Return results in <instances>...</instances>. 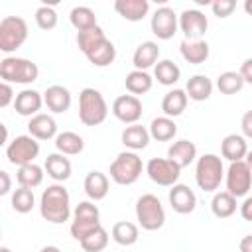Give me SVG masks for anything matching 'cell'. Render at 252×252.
I'll return each instance as SVG.
<instances>
[{
    "instance_id": "obj_4",
    "label": "cell",
    "mask_w": 252,
    "mask_h": 252,
    "mask_svg": "<svg viewBox=\"0 0 252 252\" xmlns=\"http://www.w3.org/2000/svg\"><path fill=\"white\" fill-rule=\"evenodd\" d=\"M39 69L33 61L26 57H4L0 61V77L4 83H16V85H30L37 81Z\"/></svg>"
},
{
    "instance_id": "obj_13",
    "label": "cell",
    "mask_w": 252,
    "mask_h": 252,
    "mask_svg": "<svg viewBox=\"0 0 252 252\" xmlns=\"http://www.w3.org/2000/svg\"><path fill=\"white\" fill-rule=\"evenodd\" d=\"M209 28L207 16L197 8H187L179 14V30L183 32L185 39H203Z\"/></svg>"
},
{
    "instance_id": "obj_42",
    "label": "cell",
    "mask_w": 252,
    "mask_h": 252,
    "mask_svg": "<svg viewBox=\"0 0 252 252\" xmlns=\"http://www.w3.org/2000/svg\"><path fill=\"white\" fill-rule=\"evenodd\" d=\"M57 20L59 18H57V12L53 6H39L35 10V24L39 30H45V32L53 30L57 26Z\"/></svg>"
},
{
    "instance_id": "obj_35",
    "label": "cell",
    "mask_w": 252,
    "mask_h": 252,
    "mask_svg": "<svg viewBox=\"0 0 252 252\" xmlns=\"http://www.w3.org/2000/svg\"><path fill=\"white\" fill-rule=\"evenodd\" d=\"M154 77L158 79L159 85L171 87V85H175V83L179 81L181 69H179L171 59H161V61H158L156 67H154Z\"/></svg>"
},
{
    "instance_id": "obj_50",
    "label": "cell",
    "mask_w": 252,
    "mask_h": 252,
    "mask_svg": "<svg viewBox=\"0 0 252 252\" xmlns=\"http://www.w3.org/2000/svg\"><path fill=\"white\" fill-rule=\"evenodd\" d=\"M39 252H61V250H59L57 246H53V244H49V246H43V248H41Z\"/></svg>"
},
{
    "instance_id": "obj_40",
    "label": "cell",
    "mask_w": 252,
    "mask_h": 252,
    "mask_svg": "<svg viewBox=\"0 0 252 252\" xmlns=\"http://www.w3.org/2000/svg\"><path fill=\"white\" fill-rule=\"evenodd\" d=\"M12 209L16 213H30L33 207H35V195H33V189H28V187H18L14 193H12Z\"/></svg>"
},
{
    "instance_id": "obj_33",
    "label": "cell",
    "mask_w": 252,
    "mask_h": 252,
    "mask_svg": "<svg viewBox=\"0 0 252 252\" xmlns=\"http://www.w3.org/2000/svg\"><path fill=\"white\" fill-rule=\"evenodd\" d=\"M124 85H126V91H128L130 94L138 96V94H144V93H148V91L152 89L154 79H152V75H150L148 71H138V69H134V71H130V73L126 75Z\"/></svg>"
},
{
    "instance_id": "obj_3",
    "label": "cell",
    "mask_w": 252,
    "mask_h": 252,
    "mask_svg": "<svg viewBox=\"0 0 252 252\" xmlns=\"http://www.w3.org/2000/svg\"><path fill=\"white\" fill-rule=\"evenodd\" d=\"M222 179H224V167H222V159L217 154H203L201 158H197L195 181L199 189H203L205 193H213L220 187Z\"/></svg>"
},
{
    "instance_id": "obj_52",
    "label": "cell",
    "mask_w": 252,
    "mask_h": 252,
    "mask_svg": "<svg viewBox=\"0 0 252 252\" xmlns=\"http://www.w3.org/2000/svg\"><path fill=\"white\" fill-rule=\"evenodd\" d=\"M244 161H246V163H248V167L252 169V150H250V152L246 154V159H244Z\"/></svg>"
},
{
    "instance_id": "obj_18",
    "label": "cell",
    "mask_w": 252,
    "mask_h": 252,
    "mask_svg": "<svg viewBox=\"0 0 252 252\" xmlns=\"http://www.w3.org/2000/svg\"><path fill=\"white\" fill-rule=\"evenodd\" d=\"M28 130H30V136H33L35 140H41V142L57 138V122L53 120V116L43 114V112L30 118Z\"/></svg>"
},
{
    "instance_id": "obj_14",
    "label": "cell",
    "mask_w": 252,
    "mask_h": 252,
    "mask_svg": "<svg viewBox=\"0 0 252 252\" xmlns=\"http://www.w3.org/2000/svg\"><path fill=\"white\" fill-rule=\"evenodd\" d=\"M112 114L124 124H138L142 118V100L134 94H120L112 102Z\"/></svg>"
},
{
    "instance_id": "obj_9",
    "label": "cell",
    "mask_w": 252,
    "mask_h": 252,
    "mask_svg": "<svg viewBox=\"0 0 252 252\" xmlns=\"http://www.w3.org/2000/svg\"><path fill=\"white\" fill-rule=\"evenodd\" d=\"M39 156V142L33 136H16L6 146V158L12 165H28Z\"/></svg>"
},
{
    "instance_id": "obj_46",
    "label": "cell",
    "mask_w": 252,
    "mask_h": 252,
    "mask_svg": "<svg viewBox=\"0 0 252 252\" xmlns=\"http://www.w3.org/2000/svg\"><path fill=\"white\" fill-rule=\"evenodd\" d=\"M240 77L244 79V83H248V85H252V57H248V59H244L242 61V65H240Z\"/></svg>"
},
{
    "instance_id": "obj_10",
    "label": "cell",
    "mask_w": 252,
    "mask_h": 252,
    "mask_svg": "<svg viewBox=\"0 0 252 252\" xmlns=\"http://www.w3.org/2000/svg\"><path fill=\"white\" fill-rule=\"evenodd\" d=\"M224 183H226V191L232 197H246L248 191L252 189V169L248 167V163L242 161H232L228 165V169L224 171Z\"/></svg>"
},
{
    "instance_id": "obj_22",
    "label": "cell",
    "mask_w": 252,
    "mask_h": 252,
    "mask_svg": "<svg viewBox=\"0 0 252 252\" xmlns=\"http://www.w3.org/2000/svg\"><path fill=\"white\" fill-rule=\"evenodd\" d=\"M150 138H152V136H150V130H148L146 126H142V124H130V126H126V128L122 130V134H120L122 144H124L130 152H138V150L148 148Z\"/></svg>"
},
{
    "instance_id": "obj_12",
    "label": "cell",
    "mask_w": 252,
    "mask_h": 252,
    "mask_svg": "<svg viewBox=\"0 0 252 252\" xmlns=\"http://www.w3.org/2000/svg\"><path fill=\"white\" fill-rule=\"evenodd\" d=\"M150 28L158 39H171L179 28V16L169 6H161L154 12Z\"/></svg>"
},
{
    "instance_id": "obj_16",
    "label": "cell",
    "mask_w": 252,
    "mask_h": 252,
    "mask_svg": "<svg viewBox=\"0 0 252 252\" xmlns=\"http://www.w3.org/2000/svg\"><path fill=\"white\" fill-rule=\"evenodd\" d=\"M43 104V94L37 93L35 89H24L16 94V100H14V108L20 116H35L39 114V108Z\"/></svg>"
},
{
    "instance_id": "obj_39",
    "label": "cell",
    "mask_w": 252,
    "mask_h": 252,
    "mask_svg": "<svg viewBox=\"0 0 252 252\" xmlns=\"http://www.w3.org/2000/svg\"><path fill=\"white\" fill-rule=\"evenodd\" d=\"M242 87H244V79L236 71H224L217 79V89L222 94H236L242 91Z\"/></svg>"
},
{
    "instance_id": "obj_53",
    "label": "cell",
    "mask_w": 252,
    "mask_h": 252,
    "mask_svg": "<svg viewBox=\"0 0 252 252\" xmlns=\"http://www.w3.org/2000/svg\"><path fill=\"white\" fill-rule=\"evenodd\" d=\"M0 252H12V250H10L8 246H2V248H0Z\"/></svg>"
},
{
    "instance_id": "obj_47",
    "label": "cell",
    "mask_w": 252,
    "mask_h": 252,
    "mask_svg": "<svg viewBox=\"0 0 252 252\" xmlns=\"http://www.w3.org/2000/svg\"><path fill=\"white\" fill-rule=\"evenodd\" d=\"M240 217H242L244 220L252 222V195L242 201V205H240Z\"/></svg>"
},
{
    "instance_id": "obj_37",
    "label": "cell",
    "mask_w": 252,
    "mask_h": 252,
    "mask_svg": "<svg viewBox=\"0 0 252 252\" xmlns=\"http://www.w3.org/2000/svg\"><path fill=\"white\" fill-rule=\"evenodd\" d=\"M16 179H18L20 187L35 189V187H39V185H41V181H43V169H41L37 163L22 165V167H18Z\"/></svg>"
},
{
    "instance_id": "obj_49",
    "label": "cell",
    "mask_w": 252,
    "mask_h": 252,
    "mask_svg": "<svg viewBox=\"0 0 252 252\" xmlns=\"http://www.w3.org/2000/svg\"><path fill=\"white\" fill-rule=\"evenodd\" d=\"M238 250H240V252H252V234H246V236L240 240Z\"/></svg>"
},
{
    "instance_id": "obj_19",
    "label": "cell",
    "mask_w": 252,
    "mask_h": 252,
    "mask_svg": "<svg viewBox=\"0 0 252 252\" xmlns=\"http://www.w3.org/2000/svg\"><path fill=\"white\" fill-rule=\"evenodd\" d=\"M159 61V47L156 41H142L132 55V63L134 69L138 71H148L150 67H156V63Z\"/></svg>"
},
{
    "instance_id": "obj_5",
    "label": "cell",
    "mask_w": 252,
    "mask_h": 252,
    "mask_svg": "<svg viewBox=\"0 0 252 252\" xmlns=\"http://www.w3.org/2000/svg\"><path fill=\"white\" fill-rule=\"evenodd\" d=\"M142 169H144V163H142V158L136 154V152H120L114 161L110 163V179L118 185H132L138 181V177L142 175Z\"/></svg>"
},
{
    "instance_id": "obj_15",
    "label": "cell",
    "mask_w": 252,
    "mask_h": 252,
    "mask_svg": "<svg viewBox=\"0 0 252 252\" xmlns=\"http://www.w3.org/2000/svg\"><path fill=\"white\" fill-rule=\"evenodd\" d=\"M169 205L175 213L179 215H189L195 211L197 207V197L193 193V189L189 185H183V183H175L171 189H169Z\"/></svg>"
},
{
    "instance_id": "obj_30",
    "label": "cell",
    "mask_w": 252,
    "mask_h": 252,
    "mask_svg": "<svg viewBox=\"0 0 252 252\" xmlns=\"http://www.w3.org/2000/svg\"><path fill=\"white\" fill-rule=\"evenodd\" d=\"M110 234H112V240L116 244H120V246H132L140 238L138 224H134L130 220H118V222H114Z\"/></svg>"
},
{
    "instance_id": "obj_21",
    "label": "cell",
    "mask_w": 252,
    "mask_h": 252,
    "mask_svg": "<svg viewBox=\"0 0 252 252\" xmlns=\"http://www.w3.org/2000/svg\"><path fill=\"white\" fill-rule=\"evenodd\" d=\"M220 154L224 159H228L230 163L232 161H242L246 159V154H248V144H246V138L240 136V134H228L222 138L220 142Z\"/></svg>"
},
{
    "instance_id": "obj_11",
    "label": "cell",
    "mask_w": 252,
    "mask_h": 252,
    "mask_svg": "<svg viewBox=\"0 0 252 252\" xmlns=\"http://www.w3.org/2000/svg\"><path fill=\"white\" fill-rule=\"evenodd\" d=\"M146 173L154 183L161 187H173L181 175V167L169 158H152L146 163Z\"/></svg>"
},
{
    "instance_id": "obj_24",
    "label": "cell",
    "mask_w": 252,
    "mask_h": 252,
    "mask_svg": "<svg viewBox=\"0 0 252 252\" xmlns=\"http://www.w3.org/2000/svg\"><path fill=\"white\" fill-rule=\"evenodd\" d=\"M167 158L183 169L197 159V146L189 140H177L167 148Z\"/></svg>"
},
{
    "instance_id": "obj_51",
    "label": "cell",
    "mask_w": 252,
    "mask_h": 252,
    "mask_svg": "<svg viewBox=\"0 0 252 252\" xmlns=\"http://www.w3.org/2000/svg\"><path fill=\"white\" fill-rule=\"evenodd\" d=\"M244 12H246L248 16H252V0H246V2H244Z\"/></svg>"
},
{
    "instance_id": "obj_48",
    "label": "cell",
    "mask_w": 252,
    "mask_h": 252,
    "mask_svg": "<svg viewBox=\"0 0 252 252\" xmlns=\"http://www.w3.org/2000/svg\"><path fill=\"white\" fill-rule=\"evenodd\" d=\"M0 181H2V185H0V195H8L10 193V187H12V181H10V175H8V171H0Z\"/></svg>"
},
{
    "instance_id": "obj_28",
    "label": "cell",
    "mask_w": 252,
    "mask_h": 252,
    "mask_svg": "<svg viewBox=\"0 0 252 252\" xmlns=\"http://www.w3.org/2000/svg\"><path fill=\"white\" fill-rule=\"evenodd\" d=\"M185 93H187V96L191 100L203 102L213 94V81L207 75H193V77L187 79Z\"/></svg>"
},
{
    "instance_id": "obj_23",
    "label": "cell",
    "mask_w": 252,
    "mask_h": 252,
    "mask_svg": "<svg viewBox=\"0 0 252 252\" xmlns=\"http://www.w3.org/2000/svg\"><path fill=\"white\" fill-rule=\"evenodd\" d=\"M114 10L126 22H140V20H144L148 16L150 2L148 0H116L114 2Z\"/></svg>"
},
{
    "instance_id": "obj_34",
    "label": "cell",
    "mask_w": 252,
    "mask_h": 252,
    "mask_svg": "<svg viewBox=\"0 0 252 252\" xmlns=\"http://www.w3.org/2000/svg\"><path fill=\"white\" fill-rule=\"evenodd\" d=\"M211 211L217 219H228L236 213V197H232L228 191H219L215 193L211 201Z\"/></svg>"
},
{
    "instance_id": "obj_36",
    "label": "cell",
    "mask_w": 252,
    "mask_h": 252,
    "mask_svg": "<svg viewBox=\"0 0 252 252\" xmlns=\"http://www.w3.org/2000/svg\"><path fill=\"white\" fill-rule=\"evenodd\" d=\"M69 20H71V26L77 30V33L98 26L96 24V16L89 6H75L71 10V14H69Z\"/></svg>"
},
{
    "instance_id": "obj_29",
    "label": "cell",
    "mask_w": 252,
    "mask_h": 252,
    "mask_svg": "<svg viewBox=\"0 0 252 252\" xmlns=\"http://www.w3.org/2000/svg\"><path fill=\"white\" fill-rule=\"evenodd\" d=\"M55 148L59 154L63 156H77L83 152L85 148V140L77 134V132H71V130H65V132H59L57 138H55Z\"/></svg>"
},
{
    "instance_id": "obj_6",
    "label": "cell",
    "mask_w": 252,
    "mask_h": 252,
    "mask_svg": "<svg viewBox=\"0 0 252 252\" xmlns=\"http://www.w3.org/2000/svg\"><path fill=\"white\" fill-rule=\"evenodd\" d=\"M136 220L144 230H159L165 224V211L161 201L152 193L142 195L136 201Z\"/></svg>"
},
{
    "instance_id": "obj_45",
    "label": "cell",
    "mask_w": 252,
    "mask_h": 252,
    "mask_svg": "<svg viewBox=\"0 0 252 252\" xmlns=\"http://www.w3.org/2000/svg\"><path fill=\"white\" fill-rule=\"evenodd\" d=\"M240 128H242V136H244V138H252V108L242 114V118H240Z\"/></svg>"
},
{
    "instance_id": "obj_31",
    "label": "cell",
    "mask_w": 252,
    "mask_h": 252,
    "mask_svg": "<svg viewBox=\"0 0 252 252\" xmlns=\"http://www.w3.org/2000/svg\"><path fill=\"white\" fill-rule=\"evenodd\" d=\"M148 130H150V136L154 140H158V142H169L177 134V124L169 116H158V118L152 120V124H150Z\"/></svg>"
},
{
    "instance_id": "obj_2",
    "label": "cell",
    "mask_w": 252,
    "mask_h": 252,
    "mask_svg": "<svg viewBox=\"0 0 252 252\" xmlns=\"http://www.w3.org/2000/svg\"><path fill=\"white\" fill-rule=\"evenodd\" d=\"M108 116V104L100 91L87 87L79 93V120L85 126H98Z\"/></svg>"
},
{
    "instance_id": "obj_17",
    "label": "cell",
    "mask_w": 252,
    "mask_h": 252,
    "mask_svg": "<svg viewBox=\"0 0 252 252\" xmlns=\"http://www.w3.org/2000/svg\"><path fill=\"white\" fill-rule=\"evenodd\" d=\"M71 100H73V98H71V93H69V89L63 87V85H51V87H47L45 93H43V104H45L51 112H55V114L67 112L69 106H71Z\"/></svg>"
},
{
    "instance_id": "obj_44",
    "label": "cell",
    "mask_w": 252,
    "mask_h": 252,
    "mask_svg": "<svg viewBox=\"0 0 252 252\" xmlns=\"http://www.w3.org/2000/svg\"><path fill=\"white\" fill-rule=\"evenodd\" d=\"M14 100H16V94H14L12 85L2 81V85H0V106L6 108V106H10V104H14Z\"/></svg>"
},
{
    "instance_id": "obj_26",
    "label": "cell",
    "mask_w": 252,
    "mask_h": 252,
    "mask_svg": "<svg viewBox=\"0 0 252 252\" xmlns=\"http://www.w3.org/2000/svg\"><path fill=\"white\" fill-rule=\"evenodd\" d=\"M187 93L183 89H171L163 94L161 98V110H163V116H169V118H175V116H181L183 110L187 108Z\"/></svg>"
},
{
    "instance_id": "obj_32",
    "label": "cell",
    "mask_w": 252,
    "mask_h": 252,
    "mask_svg": "<svg viewBox=\"0 0 252 252\" xmlns=\"http://www.w3.org/2000/svg\"><path fill=\"white\" fill-rule=\"evenodd\" d=\"M94 67H108L114 59H116V47L110 39H104L100 41L94 49H91L87 55H85Z\"/></svg>"
},
{
    "instance_id": "obj_41",
    "label": "cell",
    "mask_w": 252,
    "mask_h": 252,
    "mask_svg": "<svg viewBox=\"0 0 252 252\" xmlns=\"http://www.w3.org/2000/svg\"><path fill=\"white\" fill-rule=\"evenodd\" d=\"M108 232L102 228V224L98 226V228H94L91 234H87L79 244H81V248L85 250V252H102L104 248H106V244H108Z\"/></svg>"
},
{
    "instance_id": "obj_38",
    "label": "cell",
    "mask_w": 252,
    "mask_h": 252,
    "mask_svg": "<svg viewBox=\"0 0 252 252\" xmlns=\"http://www.w3.org/2000/svg\"><path fill=\"white\" fill-rule=\"evenodd\" d=\"M104 39H106V35H104V30H102L100 26L77 33V45H79V49H81L85 55H87L91 49H94V47H96L100 41H104Z\"/></svg>"
},
{
    "instance_id": "obj_25",
    "label": "cell",
    "mask_w": 252,
    "mask_h": 252,
    "mask_svg": "<svg viewBox=\"0 0 252 252\" xmlns=\"http://www.w3.org/2000/svg\"><path fill=\"white\" fill-rule=\"evenodd\" d=\"M108 187H110V181L102 171H89L83 181V189L91 201L104 199L108 195Z\"/></svg>"
},
{
    "instance_id": "obj_27",
    "label": "cell",
    "mask_w": 252,
    "mask_h": 252,
    "mask_svg": "<svg viewBox=\"0 0 252 252\" xmlns=\"http://www.w3.org/2000/svg\"><path fill=\"white\" fill-rule=\"evenodd\" d=\"M43 169L47 171V175L53 179V181H67L69 177H71V161L63 156V154H59V152H55V154H49L47 158H45V163H43Z\"/></svg>"
},
{
    "instance_id": "obj_20",
    "label": "cell",
    "mask_w": 252,
    "mask_h": 252,
    "mask_svg": "<svg viewBox=\"0 0 252 252\" xmlns=\"http://www.w3.org/2000/svg\"><path fill=\"white\" fill-rule=\"evenodd\" d=\"M179 51H181V57L191 63V65H201L209 59V43L205 39H183L179 43Z\"/></svg>"
},
{
    "instance_id": "obj_1",
    "label": "cell",
    "mask_w": 252,
    "mask_h": 252,
    "mask_svg": "<svg viewBox=\"0 0 252 252\" xmlns=\"http://www.w3.org/2000/svg\"><path fill=\"white\" fill-rule=\"evenodd\" d=\"M39 215L43 217V220L51 224H63L65 220H69L71 217L69 191L59 183H53L47 189H43L39 199Z\"/></svg>"
},
{
    "instance_id": "obj_7",
    "label": "cell",
    "mask_w": 252,
    "mask_h": 252,
    "mask_svg": "<svg viewBox=\"0 0 252 252\" xmlns=\"http://www.w3.org/2000/svg\"><path fill=\"white\" fill-rule=\"evenodd\" d=\"M100 226V213L98 207L91 201H81L73 211L71 220V236L75 240H83L87 234H91L94 228Z\"/></svg>"
},
{
    "instance_id": "obj_43",
    "label": "cell",
    "mask_w": 252,
    "mask_h": 252,
    "mask_svg": "<svg viewBox=\"0 0 252 252\" xmlns=\"http://www.w3.org/2000/svg\"><path fill=\"white\" fill-rule=\"evenodd\" d=\"M236 8V2L234 0H215L211 2V10L217 18H228Z\"/></svg>"
},
{
    "instance_id": "obj_8",
    "label": "cell",
    "mask_w": 252,
    "mask_h": 252,
    "mask_svg": "<svg viewBox=\"0 0 252 252\" xmlns=\"http://www.w3.org/2000/svg\"><path fill=\"white\" fill-rule=\"evenodd\" d=\"M28 39V24L20 16H6L0 22V51L14 53Z\"/></svg>"
}]
</instances>
